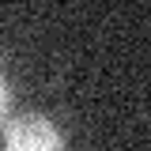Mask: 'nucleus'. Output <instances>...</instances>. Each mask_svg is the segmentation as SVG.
Segmentation results:
<instances>
[{"label":"nucleus","mask_w":151,"mask_h":151,"mask_svg":"<svg viewBox=\"0 0 151 151\" xmlns=\"http://www.w3.org/2000/svg\"><path fill=\"white\" fill-rule=\"evenodd\" d=\"M4 147L8 151H64V140H60L53 121H45L38 113H27V117L8 125Z\"/></svg>","instance_id":"1"},{"label":"nucleus","mask_w":151,"mask_h":151,"mask_svg":"<svg viewBox=\"0 0 151 151\" xmlns=\"http://www.w3.org/2000/svg\"><path fill=\"white\" fill-rule=\"evenodd\" d=\"M4 110H8V83H4V76H0V117H4Z\"/></svg>","instance_id":"2"}]
</instances>
